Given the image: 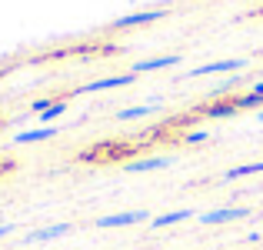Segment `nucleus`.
<instances>
[{"mask_svg":"<svg viewBox=\"0 0 263 250\" xmlns=\"http://www.w3.org/2000/svg\"><path fill=\"white\" fill-rule=\"evenodd\" d=\"M57 134V127H33V130H24V134H17L13 140L17 144H37V140H47V137Z\"/></svg>","mask_w":263,"mask_h":250,"instance_id":"7","label":"nucleus"},{"mask_svg":"<svg viewBox=\"0 0 263 250\" xmlns=\"http://www.w3.org/2000/svg\"><path fill=\"white\" fill-rule=\"evenodd\" d=\"M70 230V224H53V227H44V230H33L30 240H53V237H64Z\"/></svg>","mask_w":263,"mask_h":250,"instance_id":"9","label":"nucleus"},{"mask_svg":"<svg viewBox=\"0 0 263 250\" xmlns=\"http://www.w3.org/2000/svg\"><path fill=\"white\" fill-rule=\"evenodd\" d=\"M147 114H154V107H130V110H120L117 120H137V117H147Z\"/></svg>","mask_w":263,"mask_h":250,"instance_id":"12","label":"nucleus"},{"mask_svg":"<svg viewBox=\"0 0 263 250\" xmlns=\"http://www.w3.org/2000/svg\"><path fill=\"white\" fill-rule=\"evenodd\" d=\"M250 173H263V160L260 164H247V167H233L223 173V180H237V177H250Z\"/></svg>","mask_w":263,"mask_h":250,"instance_id":"10","label":"nucleus"},{"mask_svg":"<svg viewBox=\"0 0 263 250\" xmlns=\"http://www.w3.org/2000/svg\"><path fill=\"white\" fill-rule=\"evenodd\" d=\"M137 74H117V77H103V80H93L87 83V87H80V94H97V90H110V87H127V83H134Z\"/></svg>","mask_w":263,"mask_h":250,"instance_id":"3","label":"nucleus"},{"mask_svg":"<svg viewBox=\"0 0 263 250\" xmlns=\"http://www.w3.org/2000/svg\"><path fill=\"white\" fill-rule=\"evenodd\" d=\"M147 220V210H127V213H110V217H100L97 227H127V224H140Z\"/></svg>","mask_w":263,"mask_h":250,"instance_id":"4","label":"nucleus"},{"mask_svg":"<svg viewBox=\"0 0 263 250\" xmlns=\"http://www.w3.org/2000/svg\"><path fill=\"white\" fill-rule=\"evenodd\" d=\"M243 60H217V64H203V67H193L186 70V77H206V74H227V70H243Z\"/></svg>","mask_w":263,"mask_h":250,"instance_id":"2","label":"nucleus"},{"mask_svg":"<svg viewBox=\"0 0 263 250\" xmlns=\"http://www.w3.org/2000/svg\"><path fill=\"white\" fill-rule=\"evenodd\" d=\"M240 217H247V207H223V210L203 213V224H227V220H240Z\"/></svg>","mask_w":263,"mask_h":250,"instance_id":"5","label":"nucleus"},{"mask_svg":"<svg viewBox=\"0 0 263 250\" xmlns=\"http://www.w3.org/2000/svg\"><path fill=\"white\" fill-rule=\"evenodd\" d=\"M180 57H154V60H140V64H134V70L130 74H147V70H167V67H177Z\"/></svg>","mask_w":263,"mask_h":250,"instance_id":"6","label":"nucleus"},{"mask_svg":"<svg viewBox=\"0 0 263 250\" xmlns=\"http://www.w3.org/2000/svg\"><path fill=\"white\" fill-rule=\"evenodd\" d=\"M203 137H206L203 130H197V134H190V137H186V140H190V144H200V140H203Z\"/></svg>","mask_w":263,"mask_h":250,"instance_id":"14","label":"nucleus"},{"mask_svg":"<svg viewBox=\"0 0 263 250\" xmlns=\"http://www.w3.org/2000/svg\"><path fill=\"white\" fill-rule=\"evenodd\" d=\"M190 217V210H174V213H163V217L154 220V227H170V224H180V220Z\"/></svg>","mask_w":263,"mask_h":250,"instance_id":"11","label":"nucleus"},{"mask_svg":"<svg viewBox=\"0 0 263 250\" xmlns=\"http://www.w3.org/2000/svg\"><path fill=\"white\" fill-rule=\"evenodd\" d=\"M10 230H13V227H10V224H4V227H0V237H4V234H10Z\"/></svg>","mask_w":263,"mask_h":250,"instance_id":"15","label":"nucleus"},{"mask_svg":"<svg viewBox=\"0 0 263 250\" xmlns=\"http://www.w3.org/2000/svg\"><path fill=\"white\" fill-rule=\"evenodd\" d=\"M167 17V7H157V10H137L130 17H120L114 20V30H123V27H143V24H154V20Z\"/></svg>","mask_w":263,"mask_h":250,"instance_id":"1","label":"nucleus"},{"mask_svg":"<svg viewBox=\"0 0 263 250\" xmlns=\"http://www.w3.org/2000/svg\"><path fill=\"white\" fill-rule=\"evenodd\" d=\"M167 164H170L167 157H147V160H134L127 170L130 173H147V170H157V167H167Z\"/></svg>","mask_w":263,"mask_h":250,"instance_id":"8","label":"nucleus"},{"mask_svg":"<svg viewBox=\"0 0 263 250\" xmlns=\"http://www.w3.org/2000/svg\"><path fill=\"white\" fill-rule=\"evenodd\" d=\"M64 110H67V100H60V103H53V107H47L44 110V114H40V120H53V117H60V114H64Z\"/></svg>","mask_w":263,"mask_h":250,"instance_id":"13","label":"nucleus"}]
</instances>
